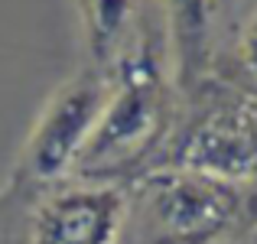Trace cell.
<instances>
[{
  "mask_svg": "<svg viewBox=\"0 0 257 244\" xmlns=\"http://www.w3.org/2000/svg\"><path fill=\"white\" fill-rule=\"evenodd\" d=\"M111 91L72 176L124 182L150 163L176 111V78L166 26L157 4L144 0L120 56L107 69Z\"/></svg>",
  "mask_w": 257,
  "mask_h": 244,
  "instance_id": "cell-1",
  "label": "cell"
},
{
  "mask_svg": "<svg viewBox=\"0 0 257 244\" xmlns=\"http://www.w3.org/2000/svg\"><path fill=\"white\" fill-rule=\"evenodd\" d=\"M257 195L186 166H147L124 179L120 244H251Z\"/></svg>",
  "mask_w": 257,
  "mask_h": 244,
  "instance_id": "cell-2",
  "label": "cell"
},
{
  "mask_svg": "<svg viewBox=\"0 0 257 244\" xmlns=\"http://www.w3.org/2000/svg\"><path fill=\"white\" fill-rule=\"evenodd\" d=\"M147 166H186L257 195V94L202 75L176 94L170 131Z\"/></svg>",
  "mask_w": 257,
  "mask_h": 244,
  "instance_id": "cell-3",
  "label": "cell"
},
{
  "mask_svg": "<svg viewBox=\"0 0 257 244\" xmlns=\"http://www.w3.org/2000/svg\"><path fill=\"white\" fill-rule=\"evenodd\" d=\"M124 182L65 176L0 192V244H120Z\"/></svg>",
  "mask_w": 257,
  "mask_h": 244,
  "instance_id": "cell-4",
  "label": "cell"
},
{
  "mask_svg": "<svg viewBox=\"0 0 257 244\" xmlns=\"http://www.w3.org/2000/svg\"><path fill=\"white\" fill-rule=\"evenodd\" d=\"M111 78L101 69H82L52 91L43 104L23 150L17 157L13 182H56L72 176L88 137L104 111Z\"/></svg>",
  "mask_w": 257,
  "mask_h": 244,
  "instance_id": "cell-5",
  "label": "cell"
},
{
  "mask_svg": "<svg viewBox=\"0 0 257 244\" xmlns=\"http://www.w3.org/2000/svg\"><path fill=\"white\" fill-rule=\"evenodd\" d=\"M163 17L173 56L176 91H186L208 72L218 0H153Z\"/></svg>",
  "mask_w": 257,
  "mask_h": 244,
  "instance_id": "cell-6",
  "label": "cell"
},
{
  "mask_svg": "<svg viewBox=\"0 0 257 244\" xmlns=\"http://www.w3.org/2000/svg\"><path fill=\"white\" fill-rule=\"evenodd\" d=\"M144 0H78L82 36L91 69L107 72L120 56Z\"/></svg>",
  "mask_w": 257,
  "mask_h": 244,
  "instance_id": "cell-7",
  "label": "cell"
},
{
  "mask_svg": "<svg viewBox=\"0 0 257 244\" xmlns=\"http://www.w3.org/2000/svg\"><path fill=\"white\" fill-rule=\"evenodd\" d=\"M205 75L225 81L231 88L257 94V0L254 7L238 20L231 39L221 52H212Z\"/></svg>",
  "mask_w": 257,
  "mask_h": 244,
  "instance_id": "cell-8",
  "label": "cell"
},
{
  "mask_svg": "<svg viewBox=\"0 0 257 244\" xmlns=\"http://www.w3.org/2000/svg\"><path fill=\"white\" fill-rule=\"evenodd\" d=\"M234 4H238V0H218V10H231Z\"/></svg>",
  "mask_w": 257,
  "mask_h": 244,
  "instance_id": "cell-9",
  "label": "cell"
},
{
  "mask_svg": "<svg viewBox=\"0 0 257 244\" xmlns=\"http://www.w3.org/2000/svg\"><path fill=\"white\" fill-rule=\"evenodd\" d=\"M251 244H257V234H254V241H251Z\"/></svg>",
  "mask_w": 257,
  "mask_h": 244,
  "instance_id": "cell-10",
  "label": "cell"
}]
</instances>
